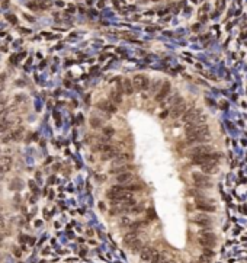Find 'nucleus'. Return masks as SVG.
<instances>
[{"label": "nucleus", "instance_id": "nucleus-1", "mask_svg": "<svg viewBox=\"0 0 247 263\" xmlns=\"http://www.w3.org/2000/svg\"><path fill=\"white\" fill-rule=\"evenodd\" d=\"M219 159H221V154H219V153H215V151L190 157L193 166H204V164H209V163H218Z\"/></svg>", "mask_w": 247, "mask_h": 263}, {"label": "nucleus", "instance_id": "nucleus-2", "mask_svg": "<svg viewBox=\"0 0 247 263\" xmlns=\"http://www.w3.org/2000/svg\"><path fill=\"white\" fill-rule=\"evenodd\" d=\"M192 178H193L195 186L199 188V189H208V188L212 186V182H211V179L208 178V174L202 173V172H201V173H199V172H193V173H192Z\"/></svg>", "mask_w": 247, "mask_h": 263}, {"label": "nucleus", "instance_id": "nucleus-3", "mask_svg": "<svg viewBox=\"0 0 247 263\" xmlns=\"http://www.w3.org/2000/svg\"><path fill=\"white\" fill-rule=\"evenodd\" d=\"M198 243L204 247H215L217 246V238H215V234L214 233H209V231H202L201 233V237L198 238Z\"/></svg>", "mask_w": 247, "mask_h": 263}, {"label": "nucleus", "instance_id": "nucleus-4", "mask_svg": "<svg viewBox=\"0 0 247 263\" xmlns=\"http://www.w3.org/2000/svg\"><path fill=\"white\" fill-rule=\"evenodd\" d=\"M212 151H214V147L211 144H198L189 150V154H190V157H193V156L207 154V153H212Z\"/></svg>", "mask_w": 247, "mask_h": 263}, {"label": "nucleus", "instance_id": "nucleus-5", "mask_svg": "<svg viewBox=\"0 0 247 263\" xmlns=\"http://www.w3.org/2000/svg\"><path fill=\"white\" fill-rule=\"evenodd\" d=\"M208 126L205 124L198 126H186V137H195V135H208Z\"/></svg>", "mask_w": 247, "mask_h": 263}, {"label": "nucleus", "instance_id": "nucleus-6", "mask_svg": "<svg viewBox=\"0 0 247 263\" xmlns=\"http://www.w3.org/2000/svg\"><path fill=\"white\" fill-rule=\"evenodd\" d=\"M132 84L137 87L138 90H147L150 87V81L145 76H141V74H137L135 77L132 79Z\"/></svg>", "mask_w": 247, "mask_h": 263}, {"label": "nucleus", "instance_id": "nucleus-7", "mask_svg": "<svg viewBox=\"0 0 247 263\" xmlns=\"http://www.w3.org/2000/svg\"><path fill=\"white\" fill-rule=\"evenodd\" d=\"M192 223L193 224H196V225H199V227H204V228H211V225H212V220L209 217H205V215H196V217H193L192 218Z\"/></svg>", "mask_w": 247, "mask_h": 263}, {"label": "nucleus", "instance_id": "nucleus-8", "mask_svg": "<svg viewBox=\"0 0 247 263\" xmlns=\"http://www.w3.org/2000/svg\"><path fill=\"white\" fill-rule=\"evenodd\" d=\"M201 116H202V111H201V109H198V108H193V109H188L182 118L188 124V122H192V121H195V119H198Z\"/></svg>", "mask_w": 247, "mask_h": 263}, {"label": "nucleus", "instance_id": "nucleus-9", "mask_svg": "<svg viewBox=\"0 0 247 263\" xmlns=\"http://www.w3.org/2000/svg\"><path fill=\"white\" fill-rule=\"evenodd\" d=\"M209 140V134L208 135H195V137H186L185 144L186 145H198V144H207Z\"/></svg>", "mask_w": 247, "mask_h": 263}, {"label": "nucleus", "instance_id": "nucleus-10", "mask_svg": "<svg viewBox=\"0 0 247 263\" xmlns=\"http://www.w3.org/2000/svg\"><path fill=\"white\" fill-rule=\"evenodd\" d=\"M185 112H186V105H185V102H183V103H179V105H173V106L170 108V116L174 118V119L183 116Z\"/></svg>", "mask_w": 247, "mask_h": 263}, {"label": "nucleus", "instance_id": "nucleus-11", "mask_svg": "<svg viewBox=\"0 0 247 263\" xmlns=\"http://www.w3.org/2000/svg\"><path fill=\"white\" fill-rule=\"evenodd\" d=\"M155 253H157V252H155L154 247H151V246H144V247L141 249V252H140V257H141L143 262H150Z\"/></svg>", "mask_w": 247, "mask_h": 263}, {"label": "nucleus", "instance_id": "nucleus-12", "mask_svg": "<svg viewBox=\"0 0 247 263\" xmlns=\"http://www.w3.org/2000/svg\"><path fill=\"white\" fill-rule=\"evenodd\" d=\"M195 208L198 211H202V212H215L217 211L215 205H212L211 202H205V201H198L195 204Z\"/></svg>", "mask_w": 247, "mask_h": 263}, {"label": "nucleus", "instance_id": "nucleus-13", "mask_svg": "<svg viewBox=\"0 0 247 263\" xmlns=\"http://www.w3.org/2000/svg\"><path fill=\"white\" fill-rule=\"evenodd\" d=\"M134 180V174L132 172H124V173H119L116 174V182L119 185H128Z\"/></svg>", "mask_w": 247, "mask_h": 263}, {"label": "nucleus", "instance_id": "nucleus-14", "mask_svg": "<svg viewBox=\"0 0 247 263\" xmlns=\"http://www.w3.org/2000/svg\"><path fill=\"white\" fill-rule=\"evenodd\" d=\"M169 92H170V83H167V81H166V83L162 86L160 92L157 93V96H155V100H157V102H163V100L167 98Z\"/></svg>", "mask_w": 247, "mask_h": 263}, {"label": "nucleus", "instance_id": "nucleus-15", "mask_svg": "<svg viewBox=\"0 0 247 263\" xmlns=\"http://www.w3.org/2000/svg\"><path fill=\"white\" fill-rule=\"evenodd\" d=\"M98 108L100 109V111H103V112H109V114H114V112L116 111L115 105H114V103H110V102H106V100L99 102V103H98Z\"/></svg>", "mask_w": 247, "mask_h": 263}, {"label": "nucleus", "instance_id": "nucleus-16", "mask_svg": "<svg viewBox=\"0 0 247 263\" xmlns=\"http://www.w3.org/2000/svg\"><path fill=\"white\" fill-rule=\"evenodd\" d=\"M138 234H140L138 230H131L129 233H127L125 234V238H124V244L129 246L131 243L135 241V240H138Z\"/></svg>", "mask_w": 247, "mask_h": 263}, {"label": "nucleus", "instance_id": "nucleus-17", "mask_svg": "<svg viewBox=\"0 0 247 263\" xmlns=\"http://www.w3.org/2000/svg\"><path fill=\"white\" fill-rule=\"evenodd\" d=\"M201 172L205 174H215L218 172V164L217 163H209V164H204L201 166Z\"/></svg>", "mask_w": 247, "mask_h": 263}, {"label": "nucleus", "instance_id": "nucleus-18", "mask_svg": "<svg viewBox=\"0 0 247 263\" xmlns=\"http://www.w3.org/2000/svg\"><path fill=\"white\" fill-rule=\"evenodd\" d=\"M134 169V166L132 164H121L119 167H114L110 170V173H114V174H119V173H124V172H131Z\"/></svg>", "mask_w": 247, "mask_h": 263}, {"label": "nucleus", "instance_id": "nucleus-19", "mask_svg": "<svg viewBox=\"0 0 247 263\" xmlns=\"http://www.w3.org/2000/svg\"><path fill=\"white\" fill-rule=\"evenodd\" d=\"M132 159V156L131 154H118L116 157H115V160H114V164H119V163H124V161H129Z\"/></svg>", "mask_w": 247, "mask_h": 263}, {"label": "nucleus", "instance_id": "nucleus-20", "mask_svg": "<svg viewBox=\"0 0 247 263\" xmlns=\"http://www.w3.org/2000/svg\"><path fill=\"white\" fill-rule=\"evenodd\" d=\"M134 84L129 81V80H124V90H125V93L127 95H131L132 92H134V87H132Z\"/></svg>", "mask_w": 247, "mask_h": 263}, {"label": "nucleus", "instance_id": "nucleus-21", "mask_svg": "<svg viewBox=\"0 0 247 263\" xmlns=\"http://www.w3.org/2000/svg\"><path fill=\"white\" fill-rule=\"evenodd\" d=\"M129 249H131L132 252H138V250L141 252V249H143V243L140 241V240H135L134 243H131V244H129Z\"/></svg>", "mask_w": 247, "mask_h": 263}, {"label": "nucleus", "instance_id": "nucleus-22", "mask_svg": "<svg viewBox=\"0 0 247 263\" xmlns=\"http://www.w3.org/2000/svg\"><path fill=\"white\" fill-rule=\"evenodd\" d=\"M112 100H114V102H118V103H121V102H122L121 92H118V93H116V92H114V93H112Z\"/></svg>", "mask_w": 247, "mask_h": 263}, {"label": "nucleus", "instance_id": "nucleus-23", "mask_svg": "<svg viewBox=\"0 0 247 263\" xmlns=\"http://www.w3.org/2000/svg\"><path fill=\"white\" fill-rule=\"evenodd\" d=\"M129 211H131V212H134V214H140V212H143V211H144V206H141V205H135V206H132Z\"/></svg>", "mask_w": 247, "mask_h": 263}, {"label": "nucleus", "instance_id": "nucleus-24", "mask_svg": "<svg viewBox=\"0 0 247 263\" xmlns=\"http://www.w3.org/2000/svg\"><path fill=\"white\" fill-rule=\"evenodd\" d=\"M162 262V256L159 254V253H155L154 256H153V259L148 262V263H160Z\"/></svg>", "mask_w": 247, "mask_h": 263}, {"label": "nucleus", "instance_id": "nucleus-25", "mask_svg": "<svg viewBox=\"0 0 247 263\" xmlns=\"http://www.w3.org/2000/svg\"><path fill=\"white\" fill-rule=\"evenodd\" d=\"M90 124H92V126H93V128H99V126H102V122H100L98 118H92V122H90Z\"/></svg>", "mask_w": 247, "mask_h": 263}, {"label": "nucleus", "instance_id": "nucleus-26", "mask_svg": "<svg viewBox=\"0 0 247 263\" xmlns=\"http://www.w3.org/2000/svg\"><path fill=\"white\" fill-rule=\"evenodd\" d=\"M103 131H105V133H103V134H105V135H108V137H110V135H114V128H105Z\"/></svg>", "mask_w": 247, "mask_h": 263}, {"label": "nucleus", "instance_id": "nucleus-27", "mask_svg": "<svg viewBox=\"0 0 247 263\" xmlns=\"http://www.w3.org/2000/svg\"><path fill=\"white\" fill-rule=\"evenodd\" d=\"M9 20H10V22H12V24H15V22H16V19H15V17H13V16H9Z\"/></svg>", "mask_w": 247, "mask_h": 263}]
</instances>
